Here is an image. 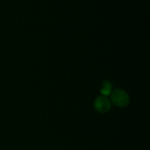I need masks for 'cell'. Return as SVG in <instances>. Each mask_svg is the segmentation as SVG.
<instances>
[{
	"label": "cell",
	"mask_w": 150,
	"mask_h": 150,
	"mask_svg": "<svg viewBox=\"0 0 150 150\" xmlns=\"http://www.w3.org/2000/svg\"><path fill=\"white\" fill-rule=\"evenodd\" d=\"M111 99L113 103L119 107H125L128 105L130 98L127 92L122 89H116L111 93Z\"/></svg>",
	"instance_id": "cell-1"
},
{
	"label": "cell",
	"mask_w": 150,
	"mask_h": 150,
	"mask_svg": "<svg viewBox=\"0 0 150 150\" xmlns=\"http://www.w3.org/2000/svg\"><path fill=\"white\" fill-rule=\"evenodd\" d=\"M94 107L98 112L105 113L111 108V103L106 97H98L94 102Z\"/></svg>",
	"instance_id": "cell-2"
},
{
	"label": "cell",
	"mask_w": 150,
	"mask_h": 150,
	"mask_svg": "<svg viewBox=\"0 0 150 150\" xmlns=\"http://www.w3.org/2000/svg\"><path fill=\"white\" fill-rule=\"evenodd\" d=\"M111 89H112V84L109 81H104L102 83V87H101L100 92L104 97L108 96L111 95Z\"/></svg>",
	"instance_id": "cell-3"
}]
</instances>
